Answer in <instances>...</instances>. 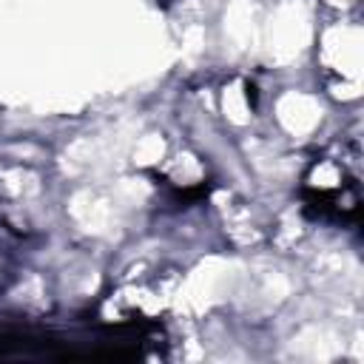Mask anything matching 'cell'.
Listing matches in <instances>:
<instances>
[{"label":"cell","instance_id":"obj_1","mask_svg":"<svg viewBox=\"0 0 364 364\" xmlns=\"http://www.w3.org/2000/svg\"><path fill=\"white\" fill-rule=\"evenodd\" d=\"M301 205L313 222L353 228L361 216V154L347 142L318 154L301 179Z\"/></svg>","mask_w":364,"mask_h":364},{"label":"cell","instance_id":"obj_2","mask_svg":"<svg viewBox=\"0 0 364 364\" xmlns=\"http://www.w3.org/2000/svg\"><path fill=\"white\" fill-rule=\"evenodd\" d=\"M46 185L31 165L0 162V228L17 239L37 230Z\"/></svg>","mask_w":364,"mask_h":364},{"label":"cell","instance_id":"obj_3","mask_svg":"<svg viewBox=\"0 0 364 364\" xmlns=\"http://www.w3.org/2000/svg\"><path fill=\"white\" fill-rule=\"evenodd\" d=\"M17 236H11V233H6L3 228H0V293L14 282V273H17V253H14V247H17Z\"/></svg>","mask_w":364,"mask_h":364},{"label":"cell","instance_id":"obj_4","mask_svg":"<svg viewBox=\"0 0 364 364\" xmlns=\"http://www.w3.org/2000/svg\"><path fill=\"white\" fill-rule=\"evenodd\" d=\"M156 3H162V6H171V3H176V0H156Z\"/></svg>","mask_w":364,"mask_h":364}]
</instances>
